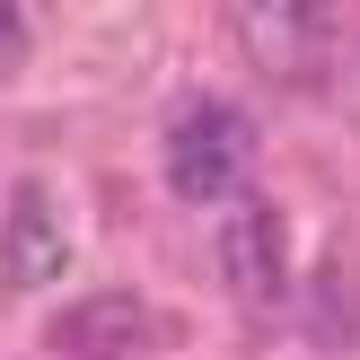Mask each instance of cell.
I'll list each match as a JSON object with an SVG mask.
<instances>
[{
	"instance_id": "6da1fadb",
	"label": "cell",
	"mask_w": 360,
	"mask_h": 360,
	"mask_svg": "<svg viewBox=\"0 0 360 360\" xmlns=\"http://www.w3.org/2000/svg\"><path fill=\"white\" fill-rule=\"evenodd\" d=\"M334 44H343V0H255L246 9V53L264 79L316 88L334 70Z\"/></svg>"
},
{
	"instance_id": "7a4b0ae2",
	"label": "cell",
	"mask_w": 360,
	"mask_h": 360,
	"mask_svg": "<svg viewBox=\"0 0 360 360\" xmlns=\"http://www.w3.org/2000/svg\"><path fill=\"white\" fill-rule=\"evenodd\" d=\"M246 167H255V123H246L238 105H193V115H176V132H167V185L185 193V202L238 193Z\"/></svg>"
},
{
	"instance_id": "3957f363",
	"label": "cell",
	"mask_w": 360,
	"mask_h": 360,
	"mask_svg": "<svg viewBox=\"0 0 360 360\" xmlns=\"http://www.w3.org/2000/svg\"><path fill=\"white\" fill-rule=\"evenodd\" d=\"M167 334L176 326L141 290H88V299H70L44 326V352H62V360H141L150 343H167Z\"/></svg>"
},
{
	"instance_id": "277c9868",
	"label": "cell",
	"mask_w": 360,
	"mask_h": 360,
	"mask_svg": "<svg viewBox=\"0 0 360 360\" xmlns=\"http://www.w3.org/2000/svg\"><path fill=\"white\" fill-rule=\"evenodd\" d=\"M70 273V220L53 202V185H18L9 193V220H0V281L9 290H44V281Z\"/></svg>"
},
{
	"instance_id": "5b68a950",
	"label": "cell",
	"mask_w": 360,
	"mask_h": 360,
	"mask_svg": "<svg viewBox=\"0 0 360 360\" xmlns=\"http://www.w3.org/2000/svg\"><path fill=\"white\" fill-rule=\"evenodd\" d=\"M220 273L246 308H273L290 290V238H281V211L273 202H246L220 220Z\"/></svg>"
}]
</instances>
